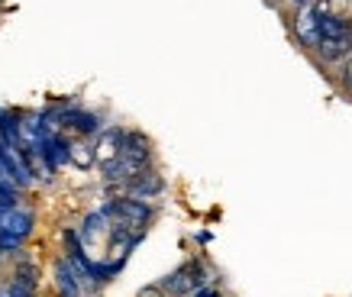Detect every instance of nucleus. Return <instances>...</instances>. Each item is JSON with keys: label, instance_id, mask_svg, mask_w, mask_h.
<instances>
[{"label": "nucleus", "instance_id": "obj_1", "mask_svg": "<svg viewBox=\"0 0 352 297\" xmlns=\"http://www.w3.org/2000/svg\"><path fill=\"white\" fill-rule=\"evenodd\" d=\"M97 210L104 213L110 223H126L133 230H146L152 220H155V207L149 201H136V197H126V194H117V197H107Z\"/></svg>", "mask_w": 352, "mask_h": 297}, {"label": "nucleus", "instance_id": "obj_2", "mask_svg": "<svg viewBox=\"0 0 352 297\" xmlns=\"http://www.w3.org/2000/svg\"><path fill=\"white\" fill-rule=\"evenodd\" d=\"M165 191V178H162L155 168H146L133 175L126 184H120V194H126V197H136V201H152V197H159Z\"/></svg>", "mask_w": 352, "mask_h": 297}, {"label": "nucleus", "instance_id": "obj_3", "mask_svg": "<svg viewBox=\"0 0 352 297\" xmlns=\"http://www.w3.org/2000/svg\"><path fill=\"white\" fill-rule=\"evenodd\" d=\"M32 230H36V213L26 210V207H13V210H7L0 217V233L13 236V239H20V243L30 239Z\"/></svg>", "mask_w": 352, "mask_h": 297}, {"label": "nucleus", "instance_id": "obj_4", "mask_svg": "<svg viewBox=\"0 0 352 297\" xmlns=\"http://www.w3.org/2000/svg\"><path fill=\"white\" fill-rule=\"evenodd\" d=\"M314 55L320 58L323 65H340L352 55V30L342 32V36H333V39H320L314 45Z\"/></svg>", "mask_w": 352, "mask_h": 297}, {"label": "nucleus", "instance_id": "obj_5", "mask_svg": "<svg viewBox=\"0 0 352 297\" xmlns=\"http://www.w3.org/2000/svg\"><path fill=\"white\" fill-rule=\"evenodd\" d=\"M0 139L10 148L23 142V110L16 107H0Z\"/></svg>", "mask_w": 352, "mask_h": 297}, {"label": "nucleus", "instance_id": "obj_6", "mask_svg": "<svg viewBox=\"0 0 352 297\" xmlns=\"http://www.w3.org/2000/svg\"><path fill=\"white\" fill-rule=\"evenodd\" d=\"M107 230H110V220L104 217L100 210H91V213H85V220H81V226H78V239H81V245H94L100 236H107Z\"/></svg>", "mask_w": 352, "mask_h": 297}, {"label": "nucleus", "instance_id": "obj_7", "mask_svg": "<svg viewBox=\"0 0 352 297\" xmlns=\"http://www.w3.org/2000/svg\"><path fill=\"white\" fill-rule=\"evenodd\" d=\"M155 285L165 291L168 297H188L194 291V285H191V275H188V265H178L175 272H168L165 278H159Z\"/></svg>", "mask_w": 352, "mask_h": 297}, {"label": "nucleus", "instance_id": "obj_8", "mask_svg": "<svg viewBox=\"0 0 352 297\" xmlns=\"http://www.w3.org/2000/svg\"><path fill=\"white\" fill-rule=\"evenodd\" d=\"M10 281L13 285H20V287H26L30 294H36L39 291V265H32V262H16V268H13V275H10Z\"/></svg>", "mask_w": 352, "mask_h": 297}, {"label": "nucleus", "instance_id": "obj_9", "mask_svg": "<svg viewBox=\"0 0 352 297\" xmlns=\"http://www.w3.org/2000/svg\"><path fill=\"white\" fill-rule=\"evenodd\" d=\"M68 165L87 171L91 165H97V152L91 139H81V142H72V155H68Z\"/></svg>", "mask_w": 352, "mask_h": 297}, {"label": "nucleus", "instance_id": "obj_10", "mask_svg": "<svg viewBox=\"0 0 352 297\" xmlns=\"http://www.w3.org/2000/svg\"><path fill=\"white\" fill-rule=\"evenodd\" d=\"M340 87H342V94L352 97V55L346 62H340Z\"/></svg>", "mask_w": 352, "mask_h": 297}, {"label": "nucleus", "instance_id": "obj_11", "mask_svg": "<svg viewBox=\"0 0 352 297\" xmlns=\"http://www.w3.org/2000/svg\"><path fill=\"white\" fill-rule=\"evenodd\" d=\"M0 197H16V201H20L23 191L16 188V184H13L10 178H0Z\"/></svg>", "mask_w": 352, "mask_h": 297}, {"label": "nucleus", "instance_id": "obj_12", "mask_svg": "<svg viewBox=\"0 0 352 297\" xmlns=\"http://www.w3.org/2000/svg\"><path fill=\"white\" fill-rule=\"evenodd\" d=\"M188 297H223V294H220L217 285H204V287H197V291H191Z\"/></svg>", "mask_w": 352, "mask_h": 297}, {"label": "nucleus", "instance_id": "obj_13", "mask_svg": "<svg viewBox=\"0 0 352 297\" xmlns=\"http://www.w3.org/2000/svg\"><path fill=\"white\" fill-rule=\"evenodd\" d=\"M136 297H168V294H165V291H162L159 285H146V287H142V291H139Z\"/></svg>", "mask_w": 352, "mask_h": 297}, {"label": "nucleus", "instance_id": "obj_14", "mask_svg": "<svg viewBox=\"0 0 352 297\" xmlns=\"http://www.w3.org/2000/svg\"><path fill=\"white\" fill-rule=\"evenodd\" d=\"M210 239H214V236L207 233V230H201V233H197V243H201V245H207V243H210Z\"/></svg>", "mask_w": 352, "mask_h": 297}, {"label": "nucleus", "instance_id": "obj_15", "mask_svg": "<svg viewBox=\"0 0 352 297\" xmlns=\"http://www.w3.org/2000/svg\"><path fill=\"white\" fill-rule=\"evenodd\" d=\"M0 178H7V165H3V159H0Z\"/></svg>", "mask_w": 352, "mask_h": 297}, {"label": "nucleus", "instance_id": "obj_16", "mask_svg": "<svg viewBox=\"0 0 352 297\" xmlns=\"http://www.w3.org/2000/svg\"><path fill=\"white\" fill-rule=\"evenodd\" d=\"M291 3H294V7H307L310 0H291Z\"/></svg>", "mask_w": 352, "mask_h": 297}, {"label": "nucleus", "instance_id": "obj_17", "mask_svg": "<svg viewBox=\"0 0 352 297\" xmlns=\"http://www.w3.org/2000/svg\"><path fill=\"white\" fill-rule=\"evenodd\" d=\"M0 297H10V291H7V287H0Z\"/></svg>", "mask_w": 352, "mask_h": 297}, {"label": "nucleus", "instance_id": "obj_18", "mask_svg": "<svg viewBox=\"0 0 352 297\" xmlns=\"http://www.w3.org/2000/svg\"><path fill=\"white\" fill-rule=\"evenodd\" d=\"M0 217H3V213H0Z\"/></svg>", "mask_w": 352, "mask_h": 297}, {"label": "nucleus", "instance_id": "obj_19", "mask_svg": "<svg viewBox=\"0 0 352 297\" xmlns=\"http://www.w3.org/2000/svg\"><path fill=\"white\" fill-rule=\"evenodd\" d=\"M32 297H36V294H32Z\"/></svg>", "mask_w": 352, "mask_h": 297}]
</instances>
